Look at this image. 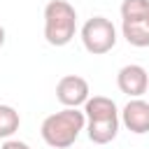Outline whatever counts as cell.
Returning a JSON list of instances; mask_svg holds the SVG:
<instances>
[{
    "label": "cell",
    "instance_id": "cell-2",
    "mask_svg": "<svg viewBox=\"0 0 149 149\" xmlns=\"http://www.w3.org/2000/svg\"><path fill=\"white\" fill-rule=\"evenodd\" d=\"M77 33V12L68 0H49L44 7V40L51 47H65Z\"/></svg>",
    "mask_w": 149,
    "mask_h": 149
},
{
    "label": "cell",
    "instance_id": "cell-4",
    "mask_svg": "<svg viewBox=\"0 0 149 149\" xmlns=\"http://www.w3.org/2000/svg\"><path fill=\"white\" fill-rule=\"evenodd\" d=\"M88 95H91L88 81L79 74H65L56 84V98L65 107H79L88 100Z\"/></svg>",
    "mask_w": 149,
    "mask_h": 149
},
{
    "label": "cell",
    "instance_id": "cell-6",
    "mask_svg": "<svg viewBox=\"0 0 149 149\" xmlns=\"http://www.w3.org/2000/svg\"><path fill=\"white\" fill-rule=\"evenodd\" d=\"M119 121L135 135L149 133V102L142 98H130L119 112Z\"/></svg>",
    "mask_w": 149,
    "mask_h": 149
},
{
    "label": "cell",
    "instance_id": "cell-10",
    "mask_svg": "<svg viewBox=\"0 0 149 149\" xmlns=\"http://www.w3.org/2000/svg\"><path fill=\"white\" fill-rule=\"evenodd\" d=\"M21 126V116L12 105H0V140H9Z\"/></svg>",
    "mask_w": 149,
    "mask_h": 149
},
{
    "label": "cell",
    "instance_id": "cell-11",
    "mask_svg": "<svg viewBox=\"0 0 149 149\" xmlns=\"http://www.w3.org/2000/svg\"><path fill=\"white\" fill-rule=\"evenodd\" d=\"M147 19H149V0L121 2V21H147Z\"/></svg>",
    "mask_w": 149,
    "mask_h": 149
},
{
    "label": "cell",
    "instance_id": "cell-1",
    "mask_svg": "<svg viewBox=\"0 0 149 149\" xmlns=\"http://www.w3.org/2000/svg\"><path fill=\"white\" fill-rule=\"evenodd\" d=\"M86 128V116L77 107H63L42 121V140L54 149H68L77 142L79 133Z\"/></svg>",
    "mask_w": 149,
    "mask_h": 149
},
{
    "label": "cell",
    "instance_id": "cell-3",
    "mask_svg": "<svg viewBox=\"0 0 149 149\" xmlns=\"http://www.w3.org/2000/svg\"><path fill=\"white\" fill-rule=\"evenodd\" d=\"M81 44L88 54L102 56L114 49L116 44V28L105 16H91L81 26Z\"/></svg>",
    "mask_w": 149,
    "mask_h": 149
},
{
    "label": "cell",
    "instance_id": "cell-9",
    "mask_svg": "<svg viewBox=\"0 0 149 149\" xmlns=\"http://www.w3.org/2000/svg\"><path fill=\"white\" fill-rule=\"evenodd\" d=\"M121 33L133 47H149V19L147 21H121Z\"/></svg>",
    "mask_w": 149,
    "mask_h": 149
},
{
    "label": "cell",
    "instance_id": "cell-12",
    "mask_svg": "<svg viewBox=\"0 0 149 149\" xmlns=\"http://www.w3.org/2000/svg\"><path fill=\"white\" fill-rule=\"evenodd\" d=\"M0 149H30V147H28L26 142H21V140H12V137H9V140L2 142Z\"/></svg>",
    "mask_w": 149,
    "mask_h": 149
},
{
    "label": "cell",
    "instance_id": "cell-7",
    "mask_svg": "<svg viewBox=\"0 0 149 149\" xmlns=\"http://www.w3.org/2000/svg\"><path fill=\"white\" fill-rule=\"evenodd\" d=\"M84 116L86 121H100V119H119V107L112 98L107 95H88V100L84 102Z\"/></svg>",
    "mask_w": 149,
    "mask_h": 149
},
{
    "label": "cell",
    "instance_id": "cell-14",
    "mask_svg": "<svg viewBox=\"0 0 149 149\" xmlns=\"http://www.w3.org/2000/svg\"><path fill=\"white\" fill-rule=\"evenodd\" d=\"M147 93H149V86H147Z\"/></svg>",
    "mask_w": 149,
    "mask_h": 149
},
{
    "label": "cell",
    "instance_id": "cell-8",
    "mask_svg": "<svg viewBox=\"0 0 149 149\" xmlns=\"http://www.w3.org/2000/svg\"><path fill=\"white\" fill-rule=\"evenodd\" d=\"M119 119H100V121H86V135L93 144H109L119 133Z\"/></svg>",
    "mask_w": 149,
    "mask_h": 149
},
{
    "label": "cell",
    "instance_id": "cell-5",
    "mask_svg": "<svg viewBox=\"0 0 149 149\" xmlns=\"http://www.w3.org/2000/svg\"><path fill=\"white\" fill-rule=\"evenodd\" d=\"M116 86L121 93H126L128 98H140L142 93H147V86H149V72L137 65V63H130V65H123L119 72H116Z\"/></svg>",
    "mask_w": 149,
    "mask_h": 149
},
{
    "label": "cell",
    "instance_id": "cell-13",
    "mask_svg": "<svg viewBox=\"0 0 149 149\" xmlns=\"http://www.w3.org/2000/svg\"><path fill=\"white\" fill-rule=\"evenodd\" d=\"M2 44H5V28L0 26V47H2Z\"/></svg>",
    "mask_w": 149,
    "mask_h": 149
}]
</instances>
